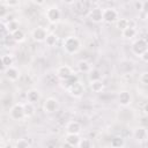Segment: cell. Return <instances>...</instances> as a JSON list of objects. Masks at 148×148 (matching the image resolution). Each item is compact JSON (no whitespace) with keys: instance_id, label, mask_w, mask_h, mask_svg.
<instances>
[{"instance_id":"41","label":"cell","mask_w":148,"mask_h":148,"mask_svg":"<svg viewBox=\"0 0 148 148\" xmlns=\"http://www.w3.org/2000/svg\"><path fill=\"white\" fill-rule=\"evenodd\" d=\"M0 145H1V138H0Z\"/></svg>"},{"instance_id":"32","label":"cell","mask_w":148,"mask_h":148,"mask_svg":"<svg viewBox=\"0 0 148 148\" xmlns=\"http://www.w3.org/2000/svg\"><path fill=\"white\" fill-rule=\"evenodd\" d=\"M8 13V7L5 3H0V18L5 17Z\"/></svg>"},{"instance_id":"1","label":"cell","mask_w":148,"mask_h":148,"mask_svg":"<svg viewBox=\"0 0 148 148\" xmlns=\"http://www.w3.org/2000/svg\"><path fill=\"white\" fill-rule=\"evenodd\" d=\"M62 47H64V50H65L66 53L74 54V53L79 52V50L81 49V42L75 36H68V37H66L64 39Z\"/></svg>"},{"instance_id":"7","label":"cell","mask_w":148,"mask_h":148,"mask_svg":"<svg viewBox=\"0 0 148 148\" xmlns=\"http://www.w3.org/2000/svg\"><path fill=\"white\" fill-rule=\"evenodd\" d=\"M118 20V12L114 8H105L103 9V22L113 23Z\"/></svg>"},{"instance_id":"17","label":"cell","mask_w":148,"mask_h":148,"mask_svg":"<svg viewBox=\"0 0 148 148\" xmlns=\"http://www.w3.org/2000/svg\"><path fill=\"white\" fill-rule=\"evenodd\" d=\"M135 35H136V29H135V27L128 25L127 28H125V29L121 30V36H123V38H125V39H132V38L135 37Z\"/></svg>"},{"instance_id":"35","label":"cell","mask_w":148,"mask_h":148,"mask_svg":"<svg viewBox=\"0 0 148 148\" xmlns=\"http://www.w3.org/2000/svg\"><path fill=\"white\" fill-rule=\"evenodd\" d=\"M6 31H7V28H6V23H3V22H0V35L5 34Z\"/></svg>"},{"instance_id":"6","label":"cell","mask_w":148,"mask_h":148,"mask_svg":"<svg viewBox=\"0 0 148 148\" xmlns=\"http://www.w3.org/2000/svg\"><path fill=\"white\" fill-rule=\"evenodd\" d=\"M58 108H59V102L54 97L46 98L44 104H43V110L46 113H53V112H56L58 110Z\"/></svg>"},{"instance_id":"2","label":"cell","mask_w":148,"mask_h":148,"mask_svg":"<svg viewBox=\"0 0 148 148\" xmlns=\"http://www.w3.org/2000/svg\"><path fill=\"white\" fill-rule=\"evenodd\" d=\"M45 16H46V20L50 22V23H58L60 21V17H61V13L59 10V8L57 6H51L46 9L45 12Z\"/></svg>"},{"instance_id":"39","label":"cell","mask_w":148,"mask_h":148,"mask_svg":"<svg viewBox=\"0 0 148 148\" xmlns=\"http://www.w3.org/2000/svg\"><path fill=\"white\" fill-rule=\"evenodd\" d=\"M3 68H6V67L3 66V64H2V61H1V58H0V71H2Z\"/></svg>"},{"instance_id":"16","label":"cell","mask_w":148,"mask_h":148,"mask_svg":"<svg viewBox=\"0 0 148 148\" xmlns=\"http://www.w3.org/2000/svg\"><path fill=\"white\" fill-rule=\"evenodd\" d=\"M65 141L68 146L71 147H77V143L80 141V136L79 134H73V133H67V135L65 136Z\"/></svg>"},{"instance_id":"8","label":"cell","mask_w":148,"mask_h":148,"mask_svg":"<svg viewBox=\"0 0 148 148\" xmlns=\"http://www.w3.org/2000/svg\"><path fill=\"white\" fill-rule=\"evenodd\" d=\"M46 35H47V31H46V29L43 28V27H37V28H35V29L32 30V32H31L32 39H34L35 42H38V43L44 42L45 38H46Z\"/></svg>"},{"instance_id":"3","label":"cell","mask_w":148,"mask_h":148,"mask_svg":"<svg viewBox=\"0 0 148 148\" xmlns=\"http://www.w3.org/2000/svg\"><path fill=\"white\" fill-rule=\"evenodd\" d=\"M131 50H132V52H133L135 56L139 57V56H141L143 52L148 51V44H147V42H146L143 38H139V39H136V40L132 44Z\"/></svg>"},{"instance_id":"5","label":"cell","mask_w":148,"mask_h":148,"mask_svg":"<svg viewBox=\"0 0 148 148\" xmlns=\"http://www.w3.org/2000/svg\"><path fill=\"white\" fill-rule=\"evenodd\" d=\"M66 90L68 91V94H69L72 97L79 98V97H81V96L83 95V92H84V87H83V84H82L80 81H76V82L73 83L71 87H68Z\"/></svg>"},{"instance_id":"20","label":"cell","mask_w":148,"mask_h":148,"mask_svg":"<svg viewBox=\"0 0 148 148\" xmlns=\"http://www.w3.org/2000/svg\"><path fill=\"white\" fill-rule=\"evenodd\" d=\"M10 37L13 38L14 42H16V43H22V42H24V39H25V34H24L21 29H17V30L14 31L13 34H10Z\"/></svg>"},{"instance_id":"40","label":"cell","mask_w":148,"mask_h":148,"mask_svg":"<svg viewBox=\"0 0 148 148\" xmlns=\"http://www.w3.org/2000/svg\"><path fill=\"white\" fill-rule=\"evenodd\" d=\"M111 1H119V0H111Z\"/></svg>"},{"instance_id":"36","label":"cell","mask_w":148,"mask_h":148,"mask_svg":"<svg viewBox=\"0 0 148 148\" xmlns=\"http://www.w3.org/2000/svg\"><path fill=\"white\" fill-rule=\"evenodd\" d=\"M32 2H34L35 5H37V6H42V5H44L45 0H32Z\"/></svg>"},{"instance_id":"31","label":"cell","mask_w":148,"mask_h":148,"mask_svg":"<svg viewBox=\"0 0 148 148\" xmlns=\"http://www.w3.org/2000/svg\"><path fill=\"white\" fill-rule=\"evenodd\" d=\"M139 81L143 86H147L148 84V72H142L139 76Z\"/></svg>"},{"instance_id":"27","label":"cell","mask_w":148,"mask_h":148,"mask_svg":"<svg viewBox=\"0 0 148 148\" xmlns=\"http://www.w3.org/2000/svg\"><path fill=\"white\" fill-rule=\"evenodd\" d=\"M1 61L5 67H8V66H12L13 62H14V59L12 57V54H5L1 57Z\"/></svg>"},{"instance_id":"33","label":"cell","mask_w":148,"mask_h":148,"mask_svg":"<svg viewBox=\"0 0 148 148\" xmlns=\"http://www.w3.org/2000/svg\"><path fill=\"white\" fill-rule=\"evenodd\" d=\"M20 0H5V5L7 7H16L18 6Z\"/></svg>"},{"instance_id":"12","label":"cell","mask_w":148,"mask_h":148,"mask_svg":"<svg viewBox=\"0 0 148 148\" xmlns=\"http://www.w3.org/2000/svg\"><path fill=\"white\" fill-rule=\"evenodd\" d=\"M73 73H74L73 69H72L69 66H67V65H61V66H59V67L57 68V76H58L61 81L65 80V79H67L68 76H71Z\"/></svg>"},{"instance_id":"28","label":"cell","mask_w":148,"mask_h":148,"mask_svg":"<svg viewBox=\"0 0 148 148\" xmlns=\"http://www.w3.org/2000/svg\"><path fill=\"white\" fill-rule=\"evenodd\" d=\"M101 72L98 69H90L89 72V81H95L101 79Z\"/></svg>"},{"instance_id":"29","label":"cell","mask_w":148,"mask_h":148,"mask_svg":"<svg viewBox=\"0 0 148 148\" xmlns=\"http://www.w3.org/2000/svg\"><path fill=\"white\" fill-rule=\"evenodd\" d=\"M77 147H80V148H90V147H92V142L89 139H81L80 138Z\"/></svg>"},{"instance_id":"13","label":"cell","mask_w":148,"mask_h":148,"mask_svg":"<svg viewBox=\"0 0 148 148\" xmlns=\"http://www.w3.org/2000/svg\"><path fill=\"white\" fill-rule=\"evenodd\" d=\"M5 75L9 81H17L20 77V71L14 66H8L5 68Z\"/></svg>"},{"instance_id":"21","label":"cell","mask_w":148,"mask_h":148,"mask_svg":"<svg viewBox=\"0 0 148 148\" xmlns=\"http://www.w3.org/2000/svg\"><path fill=\"white\" fill-rule=\"evenodd\" d=\"M76 66H77L79 72H81V73H89L91 69V66L87 60H80Z\"/></svg>"},{"instance_id":"37","label":"cell","mask_w":148,"mask_h":148,"mask_svg":"<svg viewBox=\"0 0 148 148\" xmlns=\"http://www.w3.org/2000/svg\"><path fill=\"white\" fill-rule=\"evenodd\" d=\"M140 15H141V20L142 21L147 20V12H140Z\"/></svg>"},{"instance_id":"15","label":"cell","mask_w":148,"mask_h":148,"mask_svg":"<svg viewBox=\"0 0 148 148\" xmlns=\"http://www.w3.org/2000/svg\"><path fill=\"white\" fill-rule=\"evenodd\" d=\"M39 99H40V92H39V90H37V89H30V90H28V92H27V101L28 102L35 104V103L39 102Z\"/></svg>"},{"instance_id":"26","label":"cell","mask_w":148,"mask_h":148,"mask_svg":"<svg viewBox=\"0 0 148 148\" xmlns=\"http://www.w3.org/2000/svg\"><path fill=\"white\" fill-rule=\"evenodd\" d=\"M116 25H117V28L121 31L123 29H125V28H127V27L130 25V20H128V18H125V17L118 18V20L116 21Z\"/></svg>"},{"instance_id":"18","label":"cell","mask_w":148,"mask_h":148,"mask_svg":"<svg viewBox=\"0 0 148 148\" xmlns=\"http://www.w3.org/2000/svg\"><path fill=\"white\" fill-rule=\"evenodd\" d=\"M23 110H24V117L25 118H30L35 114V105L34 103H30L27 101V103L23 104Z\"/></svg>"},{"instance_id":"19","label":"cell","mask_w":148,"mask_h":148,"mask_svg":"<svg viewBox=\"0 0 148 148\" xmlns=\"http://www.w3.org/2000/svg\"><path fill=\"white\" fill-rule=\"evenodd\" d=\"M90 89L94 92H102L104 89V83L103 81L99 80H95V81H90Z\"/></svg>"},{"instance_id":"23","label":"cell","mask_w":148,"mask_h":148,"mask_svg":"<svg viewBox=\"0 0 148 148\" xmlns=\"http://www.w3.org/2000/svg\"><path fill=\"white\" fill-rule=\"evenodd\" d=\"M6 28H7V31L9 34H13L14 31H16L17 29H20V23L16 21V20H10L9 22L6 23Z\"/></svg>"},{"instance_id":"11","label":"cell","mask_w":148,"mask_h":148,"mask_svg":"<svg viewBox=\"0 0 148 148\" xmlns=\"http://www.w3.org/2000/svg\"><path fill=\"white\" fill-rule=\"evenodd\" d=\"M89 18L91 22L94 23H101L103 22V9L102 8H98V7H95L92 8L90 12H89Z\"/></svg>"},{"instance_id":"10","label":"cell","mask_w":148,"mask_h":148,"mask_svg":"<svg viewBox=\"0 0 148 148\" xmlns=\"http://www.w3.org/2000/svg\"><path fill=\"white\" fill-rule=\"evenodd\" d=\"M133 136L134 139L138 141V142H145L147 141V138H148V132H147V128L145 126H139L134 130L133 132Z\"/></svg>"},{"instance_id":"38","label":"cell","mask_w":148,"mask_h":148,"mask_svg":"<svg viewBox=\"0 0 148 148\" xmlns=\"http://www.w3.org/2000/svg\"><path fill=\"white\" fill-rule=\"evenodd\" d=\"M62 2H65L66 5H73L75 2V0H62Z\"/></svg>"},{"instance_id":"9","label":"cell","mask_w":148,"mask_h":148,"mask_svg":"<svg viewBox=\"0 0 148 148\" xmlns=\"http://www.w3.org/2000/svg\"><path fill=\"white\" fill-rule=\"evenodd\" d=\"M118 103H119L120 106H124V108L131 105V103H132V95H131V92L127 91V90H121L118 94Z\"/></svg>"},{"instance_id":"14","label":"cell","mask_w":148,"mask_h":148,"mask_svg":"<svg viewBox=\"0 0 148 148\" xmlns=\"http://www.w3.org/2000/svg\"><path fill=\"white\" fill-rule=\"evenodd\" d=\"M82 131V126L79 121H69L66 126V132L67 133H73V134H80Z\"/></svg>"},{"instance_id":"24","label":"cell","mask_w":148,"mask_h":148,"mask_svg":"<svg viewBox=\"0 0 148 148\" xmlns=\"http://www.w3.org/2000/svg\"><path fill=\"white\" fill-rule=\"evenodd\" d=\"M57 40H58V37H57V35L56 34H53V32H50V34H47L46 35V38H45V44L47 45V46H54L56 44H57Z\"/></svg>"},{"instance_id":"25","label":"cell","mask_w":148,"mask_h":148,"mask_svg":"<svg viewBox=\"0 0 148 148\" xmlns=\"http://www.w3.org/2000/svg\"><path fill=\"white\" fill-rule=\"evenodd\" d=\"M111 146L113 148H121L125 146V140L121 136H113L111 139Z\"/></svg>"},{"instance_id":"30","label":"cell","mask_w":148,"mask_h":148,"mask_svg":"<svg viewBox=\"0 0 148 148\" xmlns=\"http://www.w3.org/2000/svg\"><path fill=\"white\" fill-rule=\"evenodd\" d=\"M15 147H17V148H28V147H30V143L25 139H18L15 142Z\"/></svg>"},{"instance_id":"34","label":"cell","mask_w":148,"mask_h":148,"mask_svg":"<svg viewBox=\"0 0 148 148\" xmlns=\"http://www.w3.org/2000/svg\"><path fill=\"white\" fill-rule=\"evenodd\" d=\"M139 58L143 61V62H147L148 61V51H146V52H143L141 56H139Z\"/></svg>"},{"instance_id":"4","label":"cell","mask_w":148,"mask_h":148,"mask_svg":"<svg viewBox=\"0 0 148 148\" xmlns=\"http://www.w3.org/2000/svg\"><path fill=\"white\" fill-rule=\"evenodd\" d=\"M9 116L13 120H22L24 117V110H23V104L16 103L14 104L10 110H9Z\"/></svg>"},{"instance_id":"22","label":"cell","mask_w":148,"mask_h":148,"mask_svg":"<svg viewBox=\"0 0 148 148\" xmlns=\"http://www.w3.org/2000/svg\"><path fill=\"white\" fill-rule=\"evenodd\" d=\"M76 81H79V77H77V75L75 74V73H73L71 76H68L67 79H65V80H62V87L65 88V89H67L68 87H71L73 83H75Z\"/></svg>"}]
</instances>
